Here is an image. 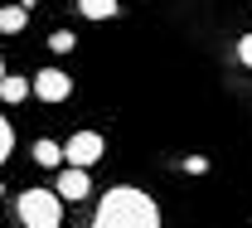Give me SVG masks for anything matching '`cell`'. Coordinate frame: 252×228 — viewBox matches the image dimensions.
Masks as SVG:
<instances>
[{"label": "cell", "mask_w": 252, "mask_h": 228, "mask_svg": "<svg viewBox=\"0 0 252 228\" xmlns=\"http://www.w3.org/2000/svg\"><path fill=\"white\" fill-rule=\"evenodd\" d=\"M93 228H160L156 199L146 195V190L117 185L112 195L97 204V219H93Z\"/></svg>", "instance_id": "6da1fadb"}, {"label": "cell", "mask_w": 252, "mask_h": 228, "mask_svg": "<svg viewBox=\"0 0 252 228\" xmlns=\"http://www.w3.org/2000/svg\"><path fill=\"white\" fill-rule=\"evenodd\" d=\"M20 224L25 228H59L63 224V199L54 190H25L20 195Z\"/></svg>", "instance_id": "7a4b0ae2"}, {"label": "cell", "mask_w": 252, "mask_h": 228, "mask_svg": "<svg viewBox=\"0 0 252 228\" xmlns=\"http://www.w3.org/2000/svg\"><path fill=\"white\" fill-rule=\"evenodd\" d=\"M102 151H107V141L97 136V131H73L68 141H63V161L78 165V170H88V165L102 161Z\"/></svg>", "instance_id": "3957f363"}, {"label": "cell", "mask_w": 252, "mask_h": 228, "mask_svg": "<svg viewBox=\"0 0 252 228\" xmlns=\"http://www.w3.org/2000/svg\"><path fill=\"white\" fill-rule=\"evenodd\" d=\"M30 93L44 102H68V93H73V78L63 73V68H44L39 78H30Z\"/></svg>", "instance_id": "277c9868"}, {"label": "cell", "mask_w": 252, "mask_h": 228, "mask_svg": "<svg viewBox=\"0 0 252 228\" xmlns=\"http://www.w3.org/2000/svg\"><path fill=\"white\" fill-rule=\"evenodd\" d=\"M54 195H59L63 204H83V199L93 195V175L78 170V165H68V170L59 175V190H54Z\"/></svg>", "instance_id": "5b68a950"}, {"label": "cell", "mask_w": 252, "mask_h": 228, "mask_svg": "<svg viewBox=\"0 0 252 228\" xmlns=\"http://www.w3.org/2000/svg\"><path fill=\"white\" fill-rule=\"evenodd\" d=\"M30 25V10L25 5H0V34H20Z\"/></svg>", "instance_id": "8992f818"}, {"label": "cell", "mask_w": 252, "mask_h": 228, "mask_svg": "<svg viewBox=\"0 0 252 228\" xmlns=\"http://www.w3.org/2000/svg\"><path fill=\"white\" fill-rule=\"evenodd\" d=\"M0 98H5V102H25V98H30V78L5 73V78H0Z\"/></svg>", "instance_id": "52a82bcc"}, {"label": "cell", "mask_w": 252, "mask_h": 228, "mask_svg": "<svg viewBox=\"0 0 252 228\" xmlns=\"http://www.w3.org/2000/svg\"><path fill=\"white\" fill-rule=\"evenodd\" d=\"M34 165H44V170H49V165H63V146L59 141H34Z\"/></svg>", "instance_id": "ba28073f"}, {"label": "cell", "mask_w": 252, "mask_h": 228, "mask_svg": "<svg viewBox=\"0 0 252 228\" xmlns=\"http://www.w3.org/2000/svg\"><path fill=\"white\" fill-rule=\"evenodd\" d=\"M78 10H83V20H112L122 5L117 0H78Z\"/></svg>", "instance_id": "9c48e42d"}, {"label": "cell", "mask_w": 252, "mask_h": 228, "mask_svg": "<svg viewBox=\"0 0 252 228\" xmlns=\"http://www.w3.org/2000/svg\"><path fill=\"white\" fill-rule=\"evenodd\" d=\"M10 151H15V127L5 122V112H0V165L10 161Z\"/></svg>", "instance_id": "30bf717a"}, {"label": "cell", "mask_w": 252, "mask_h": 228, "mask_svg": "<svg viewBox=\"0 0 252 228\" xmlns=\"http://www.w3.org/2000/svg\"><path fill=\"white\" fill-rule=\"evenodd\" d=\"M49 49H54V54H73V49H78V39H73L68 30H54V34H49Z\"/></svg>", "instance_id": "8fae6325"}, {"label": "cell", "mask_w": 252, "mask_h": 228, "mask_svg": "<svg viewBox=\"0 0 252 228\" xmlns=\"http://www.w3.org/2000/svg\"><path fill=\"white\" fill-rule=\"evenodd\" d=\"M238 59L252 68V34H243V39H238Z\"/></svg>", "instance_id": "7c38bea8"}, {"label": "cell", "mask_w": 252, "mask_h": 228, "mask_svg": "<svg viewBox=\"0 0 252 228\" xmlns=\"http://www.w3.org/2000/svg\"><path fill=\"white\" fill-rule=\"evenodd\" d=\"M185 170H189V175H204V170H209V161H204V156H189Z\"/></svg>", "instance_id": "4fadbf2b"}, {"label": "cell", "mask_w": 252, "mask_h": 228, "mask_svg": "<svg viewBox=\"0 0 252 228\" xmlns=\"http://www.w3.org/2000/svg\"><path fill=\"white\" fill-rule=\"evenodd\" d=\"M0 78H5V64H0Z\"/></svg>", "instance_id": "5bb4252c"}, {"label": "cell", "mask_w": 252, "mask_h": 228, "mask_svg": "<svg viewBox=\"0 0 252 228\" xmlns=\"http://www.w3.org/2000/svg\"><path fill=\"white\" fill-rule=\"evenodd\" d=\"M0 195H5V185H0Z\"/></svg>", "instance_id": "9a60e30c"}, {"label": "cell", "mask_w": 252, "mask_h": 228, "mask_svg": "<svg viewBox=\"0 0 252 228\" xmlns=\"http://www.w3.org/2000/svg\"><path fill=\"white\" fill-rule=\"evenodd\" d=\"M59 228H63V224H59Z\"/></svg>", "instance_id": "2e32d148"}]
</instances>
